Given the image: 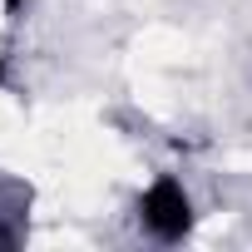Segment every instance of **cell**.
Listing matches in <instances>:
<instances>
[{
  "mask_svg": "<svg viewBox=\"0 0 252 252\" xmlns=\"http://www.w3.org/2000/svg\"><path fill=\"white\" fill-rule=\"evenodd\" d=\"M144 222H149V232H154V237H163V242L183 237V232H188V222H193L188 193H183L173 178H158V183L144 193Z\"/></svg>",
  "mask_w": 252,
  "mask_h": 252,
  "instance_id": "6da1fadb",
  "label": "cell"
}]
</instances>
